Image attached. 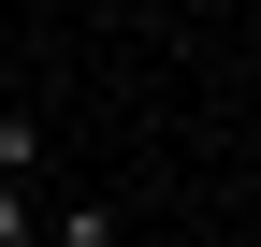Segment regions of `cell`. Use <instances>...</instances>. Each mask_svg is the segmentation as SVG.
I'll use <instances>...</instances> for the list:
<instances>
[{"mask_svg":"<svg viewBox=\"0 0 261 247\" xmlns=\"http://www.w3.org/2000/svg\"><path fill=\"white\" fill-rule=\"evenodd\" d=\"M44 247H116V204H102V189H73V204L44 218Z\"/></svg>","mask_w":261,"mask_h":247,"instance_id":"1","label":"cell"},{"mask_svg":"<svg viewBox=\"0 0 261 247\" xmlns=\"http://www.w3.org/2000/svg\"><path fill=\"white\" fill-rule=\"evenodd\" d=\"M0 175H44V131L29 116H0Z\"/></svg>","mask_w":261,"mask_h":247,"instance_id":"2","label":"cell"},{"mask_svg":"<svg viewBox=\"0 0 261 247\" xmlns=\"http://www.w3.org/2000/svg\"><path fill=\"white\" fill-rule=\"evenodd\" d=\"M0 247H29V175H0Z\"/></svg>","mask_w":261,"mask_h":247,"instance_id":"3","label":"cell"}]
</instances>
